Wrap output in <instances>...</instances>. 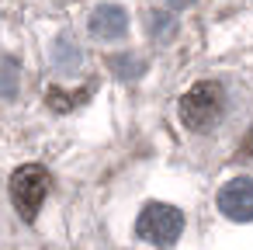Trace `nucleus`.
Wrapping results in <instances>:
<instances>
[{
  "label": "nucleus",
  "instance_id": "nucleus-1",
  "mask_svg": "<svg viewBox=\"0 0 253 250\" xmlns=\"http://www.w3.org/2000/svg\"><path fill=\"white\" fill-rule=\"evenodd\" d=\"M222 111H225V94H222V87L211 84V80L194 84V87L180 98V122H184V129H191V132H208V129H215V122L222 118Z\"/></svg>",
  "mask_w": 253,
  "mask_h": 250
},
{
  "label": "nucleus",
  "instance_id": "nucleus-2",
  "mask_svg": "<svg viewBox=\"0 0 253 250\" xmlns=\"http://www.w3.org/2000/svg\"><path fill=\"white\" fill-rule=\"evenodd\" d=\"M45 191H49V170L42 163H25L11 174V201L25 222H32L39 215Z\"/></svg>",
  "mask_w": 253,
  "mask_h": 250
},
{
  "label": "nucleus",
  "instance_id": "nucleus-3",
  "mask_svg": "<svg viewBox=\"0 0 253 250\" xmlns=\"http://www.w3.org/2000/svg\"><path fill=\"white\" fill-rule=\"evenodd\" d=\"M180 229H184L180 208L163 205V201H149V205L142 208L139 222H135V233H139L146 243H153V247H173L177 236H180Z\"/></svg>",
  "mask_w": 253,
  "mask_h": 250
},
{
  "label": "nucleus",
  "instance_id": "nucleus-4",
  "mask_svg": "<svg viewBox=\"0 0 253 250\" xmlns=\"http://www.w3.org/2000/svg\"><path fill=\"white\" fill-rule=\"evenodd\" d=\"M218 212L232 222H253V177H232L218 191Z\"/></svg>",
  "mask_w": 253,
  "mask_h": 250
},
{
  "label": "nucleus",
  "instance_id": "nucleus-5",
  "mask_svg": "<svg viewBox=\"0 0 253 250\" xmlns=\"http://www.w3.org/2000/svg\"><path fill=\"white\" fill-rule=\"evenodd\" d=\"M128 32V11L122 4H101L90 14V35L94 39H122Z\"/></svg>",
  "mask_w": 253,
  "mask_h": 250
},
{
  "label": "nucleus",
  "instance_id": "nucleus-6",
  "mask_svg": "<svg viewBox=\"0 0 253 250\" xmlns=\"http://www.w3.org/2000/svg\"><path fill=\"white\" fill-rule=\"evenodd\" d=\"M111 70H115L118 77L132 80V77L142 73V63H135V56H118V59H111Z\"/></svg>",
  "mask_w": 253,
  "mask_h": 250
},
{
  "label": "nucleus",
  "instance_id": "nucleus-7",
  "mask_svg": "<svg viewBox=\"0 0 253 250\" xmlns=\"http://www.w3.org/2000/svg\"><path fill=\"white\" fill-rule=\"evenodd\" d=\"M173 28H177L173 18H167V14H153V35H156V39H170Z\"/></svg>",
  "mask_w": 253,
  "mask_h": 250
},
{
  "label": "nucleus",
  "instance_id": "nucleus-8",
  "mask_svg": "<svg viewBox=\"0 0 253 250\" xmlns=\"http://www.w3.org/2000/svg\"><path fill=\"white\" fill-rule=\"evenodd\" d=\"M4 70H7V84H4V94H7V98H14V63L7 59V66H4Z\"/></svg>",
  "mask_w": 253,
  "mask_h": 250
},
{
  "label": "nucleus",
  "instance_id": "nucleus-9",
  "mask_svg": "<svg viewBox=\"0 0 253 250\" xmlns=\"http://www.w3.org/2000/svg\"><path fill=\"white\" fill-rule=\"evenodd\" d=\"M163 4H167V7H173V11H184V7H191V4H194V0H163Z\"/></svg>",
  "mask_w": 253,
  "mask_h": 250
}]
</instances>
